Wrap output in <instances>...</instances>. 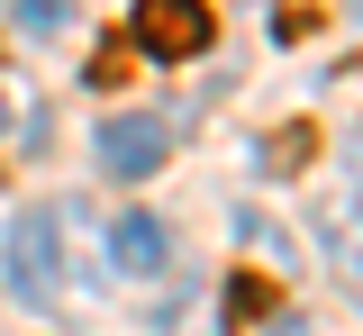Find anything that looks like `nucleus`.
<instances>
[{"instance_id": "1", "label": "nucleus", "mask_w": 363, "mask_h": 336, "mask_svg": "<svg viewBox=\"0 0 363 336\" xmlns=\"http://www.w3.org/2000/svg\"><path fill=\"white\" fill-rule=\"evenodd\" d=\"M9 291L18 300H64V237H55V218L28 209V218H9Z\"/></svg>"}, {"instance_id": "2", "label": "nucleus", "mask_w": 363, "mask_h": 336, "mask_svg": "<svg viewBox=\"0 0 363 336\" xmlns=\"http://www.w3.org/2000/svg\"><path fill=\"white\" fill-rule=\"evenodd\" d=\"M209 37H218L209 0H136V46H145V55L191 64V55H209Z\"/></svg>"}, {"instance_id": "3", "label": "nucleus", "mask_w": 363, "mask_h": 336, "mask_svg": "<svg viewBox=\"0 0 363 336\" xmlns=\"http://www.w3.org/2000/svg\"><path fill=\"white\" fill-rule=\"evenodd\" d=\"M164 155H173V128H164V118H109V128H100V173H109V182L164 173Z\"/></svg>"}, {"instance_id": "4", "label": "nucleus", "mask_w": 363, "mask_h": 336, "mask_svg": "<svg viewBox=\"0 0 363 336\" xmlns=\"http://www.w3.org/2000/svg\"><path fill=\"white\" fill-rule=\"evenodd\" d=\"M109 264H118V273H164V264H173L164 218H155V209H118V218H109Z\"/></svg>"}, {"instance_id": "5", "label": "nucleus", "mask_w": 363, "mask_h": 336, "mask_svg": "<svg viewBox=\"0 0 363 336\" xmlns=\"http://www.w3.org/2000/svg\"><path fill=\"white\" fill-rule=\"evenodd\" d=\"M300 164H309V128H281L264 145V173H300Z\"/></svg>"}, {"instance_id": "6", "label": "nucleus", "mask_w": 363, "mask_h": 336, "mask_svg": "<svg viewBox=\"0 0 363 336\" xmlns=\"http://www.w3.org/2000/svg\"><path fill=\"white\" fill-rule=\"evenodd\" d=\"M18 28H28V37H55V28H64V0H18Z\"/></svg>"}, {"instance_id": "7", "label": "nucleus", "mask_w": 363, "mask_h": 336, "mask_svg": "<svg viewBox=\"0 0 363 336\" xmlns=\"http://www.w3.org/2000/svg\"><path fill=\"white\" fill-rule=\"evenodd\" d=\"M227 318H264V282H255V273L227 282Z\"/></svg>"}, {"instance_id": "8", "label": "nucleus", "mask_w": 363, "mask_h": 336, "mask_svg": "<svg viewBox=\"0 0 363 336\" xmlns=\"http://www.w3.org/2000/svg\"><path fill=\"white\" fill-rule=\"evenodd\" d=\"M91 82H100V91L128 82V46H100V55H91Z\"/></svg>"}, {"instance_id": "9", "label": "nucleus", "mask_w": 363, "mask_h": 336, "mask_svg": "<svg viewBox=\"0 0 363 336\" xmlns=\"http://www.w3.org/2000/svg\"><path fill=\"white\" fill-rule=\"evenodd\" d=\"M0 137H9V100H0Z\"/></svg>"}]
</instances>
